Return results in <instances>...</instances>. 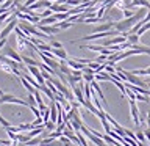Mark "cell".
Returning <instances> with one entry per match:
<instances>
[{
    "label": "cell",
    "instance_id": "obj_1",
    "mask_svg": "<svg viewBox=\"0 0 150 146\" xmlns=\"http://www.w3.org/2000/svg\"><path fill=\"white\" fill-rule=\"evenodd\" d=\"M0 104H19V105L28 107V102L22 101V99H19L16 96H13V94H3V96H0Z\"/></svg>",
    "mask_w": 150,
    "mask_h": 146
},
{
    "label": "cell",
    "instance_id": "obj_2",
    "mask_svg": "<svg viewBox=\"0 0 150 146\" xmlns=\"http://www.w3.org/2000/svg\"><path fill=\"white\" fill-rule=\"evenodd\" d=\"M17 24H19L17 17H14L11 22H8V24H6V27H5L3 30H2V33H0V39H5V38H8L9 33H11V31L14 30V28L17 27Z\"/></svg>",
    "mask_w": 150,
    "mask_h": 146
},
{
    "label": "cell",
    "instance_id": "obj_3",
    "mask_svg": "<svg viewBox=\"0 0 150 146\" xmlns=\"http://www.w3.org/2000/svg\"><path fill=\"white\" fill-rule=\"evenodd\" d=\"M3 54H5V57H8V58H11V60H14V61H17V63H22V55H21V54H17V52L14 50L11 46H6V47H5Z\"/></svg>",
    "mask_w": 150,
    "mask_h": 146
},
{
    "label": "cell",
    "instance_id": "obj_4",
    "mask_svg": "<svg viewBox=\"0 0 150 146\" xmlns=\"http://www.w3.org/2000/svg\"><path fill=\"white\" fill-rule=\"evenodd\" d=\"M130 110H131V118H133L134 126L139 127L141 118H139V110H138V107H136V101H130Z\"/></svg>",
    "mask_w": 150,
    "mask_h": 146
},
{
    "label": "cell",
    "instance_id": "obj_5",
    "mask_svg": "<svg viewBox=\"0 0 150 146\" xmlns=\"http://www.w3.org/2000/svg\"><path fill=\"white\" fill-rule=\"evenodd\" d=\"M38 28H39L41 31H44L45 35H56V33H59V28L56 25H41V24H38Z\"/></svg>",
    "mask_w": 150,
    "mask_h": 146
},
{
    "label": "cell",
    "instance_id": "obj_6",
    "mask_svg": "<svg viewBox=\"0 0 150 146\" xmlns=\"http://www.w3.org/2000/svg\"><path fill=\"white\" fill-rule=\"evenodd\" d=\"M52 13H67L69 11V5H64V3H52Z\"/></svg>",
    "mask_w": 150,
    "mask_h": 146
},
{
    "label": "cell",
    "instance_id": "obj_7",
    "mask_svg": "<svg viewBox=\"0 0 150 146\" xmlns=\"http://www.w3.org/2000/svg\"><path fill=\"white\" fill-rule=\"evenodd\" d=\"M72 89H74V96L77 97V101L83 105V102L86 101V99H84V94H83V88H81V87H75V85H72Z\"/></svg>",
    "mask_w": 150,
    "mask_h": 146
},
{
    "label": "cell",
    "instance_id": "obj_8",
    "mask_svg": "<svg viewBox=\"0 0 150 146\" xmlns=\"http://www.w3.org/2000/svg\"><path fill=\"white\" fill-rule=\"evenodd\" d=\"M114 28V22H106V24H103V25H98V27H96L94 28V33H100V31H110V30H112Z\"/></svg>",
    "mask_w": 150,
    "mask_h": 146
},
{
    "label": "cell",
    "instance_id": "obj_9",
    "mask_svg": "<svg viewBox=\"0 0 150 146\" xmlns=\"http://www.w3.org/2000/svg\"><path fill=\"white\" fill-rule=\"evenodd\" d=\"M58 71H59L61 74H64V75H70V74H72V69L67 66L66 60H61V61H59V69H58Z\"/></svg>",
    "mask_w": 150,
    "mask_h": 146
},
{
    "label": "cell",
    "instance_id": "obj_10",
    "mask_svg": "<svg viewBox=\"0 0 150 146\" xmlns=\"http://www.w3.org/2000/svg\"><path fill=\"white\" fill-rule=\"evenodd\" d=\"M19 79H21V82H22V85H23V87H25V89H28V93L35 94V93L38 91V89H36L35 87H33V85H31L30 82H28V80H25V77H23V75H21Z\"/></svg>",
    "mask_w": 150,
    "mask_h": 146
},
{
    "label": "cell",
    "instance_id": "obj_11",
    "mask_svg": "<svg viewBox=\"0 0 150 146\" xmlns=\"http://www.w3.org/2000/svg\"><path fill=\"white\" fill-rule=\"evenodd\" d=\"M52 54L55 55V58H61V60H67V54L64 49H53L52 47Z\"/></svg>",
    "mask_w": 150,
    "mask_h": 146
},
{
    "label": "cell",
    "instance_id": "obj_12",
    "mask_svg": "<svg viewBox=\"0 0 150 146\" xmlns=\"http://www.w3.org/2000/svg\"><path fill=\"white\" fill-rule=\"evenodd\" d=\"M56 21H58V19L55 17V14H52V16H49V17L41 19L39 24H41V25H53V24H56Z\"/></svg>",
    "mask_w": 150,
    "mask_h": 146
},
{
    "label": "cell",
    "instance_id": "obj_13",
    "mask_svg": "<svg viewBox=\"0 0 150 146\" xmlns=\"http://www.w3.org/2000/svg\"><path fill=\"white\" fill-rule=\"evenodd\" d=\"M96 80H103V82H111V75L108 72H97L96 74Z\"/></svg>",
    "mask_w": 150,
    "mask_h": 146
},
{
    "label": "cell",
    "instance_id": "obj_14",
    "mask_svg": "<svg viewBox=\"0 0 150 146\" xmlns=\"http://www.w3.org/2000/svg\"><path fill=\"white\" fill-rule=\"evenodd\" d=\"M139 38L138 33H128V36H127V41L130 42V44H139Z\"/></svg>",
    "mask_w": 150,
    "mask_h": 146
},
{
    "label": "cell",
    "instance_id": "obj_15",
    "mask_svg": "<svg viewBox=\"0 0 150 146\" xmlns=\"http://www.w3.org/2000/svg\"><path fill=\"white\" fill-rule=\"evenodd\" d=\"M56 27L59 28V30H67V28H70L74 25L72 22H69V21H61V22H58V24H55Z\"/></svg>",
    "mask_w": 150,
    "mask_h": 146
},
{
    "label": "cell",
    "instance_id": "obj_16",
    "mask_svg": "<svg viewBox=\"0 0 150 146\" xmlns=\"http://www.w3.org/2000/svg\"><path fill=\"white\" fill-rule=\"evenodd\" d=\"M83 80L86 83H91V82L96 80V74H83Z\"/></svg>",
    "mask_w": 150,
    "mask_h": 146
},
{
    "label": "cell",
    "instance_id": "obj_17",
    "mask_svg": "<svg viewBox=\"0 0 150 146\" xmlns=\"http://www.w3.org/2000/svg\"><path fill=\"white\" fill-rule=\"evenodd\" d=\"M44 126H45L47 130H53V129H56V122H53V121H47V122H44Z\"/></svg>",
    "mask_w": 150,
    "mask_h": 146
},
{
    "label": "cell",
    "instance_id": "obj_18",
    "mask_svg": "<svg viewBox=\"0 0 150 146\" xmlns=\"http://www.w3.org/2000/svg\"><path fill=\"white\" fill-rule=\"evenodd\" d=\"M52 14H53V13H52V9H50V8H45L44 11H42V13L39 14V17H41V19H44V17H49V16H52Z\"/></svg>",
    "mask_w": 150,
    "mask_h": 146
},
{
    "label": "cell",
    "instance_id": "obj_19",
    "mask_svg": "<svg viewBox=\"0 0 150 146\" xmlns=\"http://www.w3.org/2000/svg\"><path fill=\"white\" fill-rule=\"evenodd\" d=\"M28 107H30V105H33V107H36L38 105V104H36V99H35V94H31L30 93V96H28Z\"/></svg>",
    "mask_w": 150,
    "mask_h": 146
},
{
    "label": "cell",
    "instance_id": "obj_20",
    "mask_svg": "<svg viewBox=\"0 0 150 146\" xmlns=\"http://www.w3.org/2000/svg\"><path fill=\"white\" fill-rule=\"evenodd\" d=\"M136 138H138V141H141V143H144V141L147 140V138H145V135H144V132H141V130L136 132Z\"/></svg>",
    "mask_w": 150,
    "mask_h": 146
},
{
    "label": "cell",
    "instance_id": "obj_21",
    "mask_svg": "<svg viewBox=\"0 0 150 146\" xmlns=\"http://www.w3.org/2000/svg\"><path fill=\"white\" fill-rule=\"evenodd\" d=\"M59 141H61V143H63V145H67V146H72V145H70V140L67 138V137H64V135H61L59 137V138H58Z\"/></svg>",
    "mask_w": 150,
    "mask_h": 146
},
{
    "label": "cell",
    "instance_id": "obj_22",
    "mask_svg": "<svg viewBox=\"0 0 150 146\" xmlns=\"http://www.w3.org/2000/svg\"><path fill=\"white\" fill-rule=\"evenodd\" d=\"M50 46L53 47V49H63V44H61V42H58V41H52Z\"/></svg>",
    "mask_w": 150,
    "mask_h": 146
},
{
    "label": "cell",
    "instance_id": "obj_23",
    "mask_svg": "<svg viewBox=\"0 0 150 146\" xmlns=\"http://www.w3.org/2000/svg\"><path fill=\"white\" fill-rule=\"evenodd\" d=\"M63 135L61 132H58V130H55V132H52L50 134V138H53V140H56V138H59V137Z\"/></svg>",
    "mask_w": 150,
    "mask_h": 146
},
{
    "label": "cell",
    "instance_id": "obj_24",
    "mask_svg": "<svg viewBox=\"0 0 150 146\" xmlns=\"http://www.w3.org/2000/svg\"><path fill=\"white\" fill-rule=\"evenodd\" d=\"M133 14H134V13L130 11V9H124V16H125V17H131Z\"/></svg>",
    "mask_w": 150,
    "mask_h": 146
},
{
    "label": "cell",
    "instance_id": "obj_25",
    "mask_svg": "<svg viewBox=\"0 0 150 146\" xmlns=\"http://www.w3.org/2000/svg\"><path fill=\"white\" fill-rule=\"evenodd\" d=\"M144 135H145V138H147V140L150 141V127H149V129H145V130H144Z\"/></svg>",
    "mask_w": 150,
    "mask_h": 146
},
{
    "label": "cell",
    "instance_id": "obj_26",
    "mask_svg": "<svg viewBox=\"0 0 150 146\" xmlns=\"http://www.w3.org/2000/svg\"><path fill=\"white\" fill-rule=\"evenodd\" d=\"M5 44H6V38H5V39H0V50L5 47Z\"/></svg>",
    "mask_w": 150,
    "mask_h": 146
},
{
    "label": "cell",
    "instance_id": "obj_27",
    "mask_svg": "<svg viewBox=\"0 0 150 146\" xmlns=\"http://www.w3.org/2000/svg\"><path fill=\"white\" fill-rule=\"evenodd\" d=\"M147 126L150 127V113H147Z\"/></svg>",
    "mask_w": 150,
    "mask_h": 146
},
{
    "label": "cell",
    "instance_id": "obj_28",
    "mask_svg": "<svg viewBox=\"0 0 150 146\" xmlns=\"http://www.w3.org/2000/svg\"><path fill=\"white\" fill-rule=\"evenodd\" d=\"M47 2H50V3H53V2H58V0H47Z\"/></svg>",
    "mask_w": 150,
    "mask_h": 146
},
{
    "label": "cell",
    "instance_id": "obj_29",
    "mask_svg": "<svg viewBox=\"0 0 150 146\" xmlns=\"http://www.w3.org/2000/svg\"><path fill=\"white\" fill-rule=\"evenodd\" d=\"M147 87H149V89H150V83H147Z\"/></svg>",
    "mask_w": 150,
    "mask_h": 146
},
{
    "label": "cell",
    "instance_id": "obj_30",
    "mask_svg": "<svg viewBox=\"0 0 150 146\" xmlns=\"http://www.w3.org/2000/svg\"><path fill=\"white\" fill-rule=\"evenodd\" d=\"M147 83H150V79H149V80H147Z\"/></svg>",
    "mask_w": 150,
    "mask_h": 146
},
{
    "label": "cell",
    "instance_id": "obj_31",
    "mask_svg": "<svg viewBox=\"0 0 150 146\" xmlns=\"http://www.w3.org/2000/svg\"><path fill=\"white\" fill-rule=\"evenodd\" d=\"M149 113H150V112H149Z\"/></svg>",
    "mask_w": 150,
    "mask_h": 146
}]
</instances>
